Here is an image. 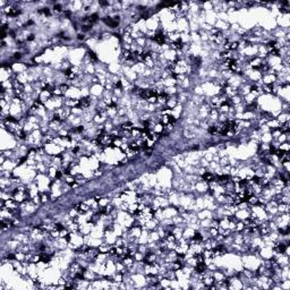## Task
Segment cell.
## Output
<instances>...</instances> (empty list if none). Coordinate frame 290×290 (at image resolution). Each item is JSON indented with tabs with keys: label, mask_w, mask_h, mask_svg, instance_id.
Here are the masks:
<instances>
[{
	"label": "cell",
	"mask_w": 290,
	"mask_h": 290,
	"mask_svg": "<svg viewBox=\"0 0 290 290\" xmlns=\"http://www.w3.org/2000/svg\"><path fill=\"white\" fill-rule=\"evenodd\" d=\"M75 211H77L78 213L84 214L90 211V206L87 204H85V203H79V204H77L76 206H75Z\"/></svg>",
	"instance_id": "obj_3"
},
{
	"label": "cell",
	"mask_w": 290,
	"mask_h": 290,
	"mask_svg": "<svg viewBox=\"0 0 290 290\" xmlns=\"http://www.w3.org/2000/svg\"><path fill=\"white\" fill-rule=\"evenodd\" d=\"M14 59L15 60H18V59H21L22 58V53H19V52H17V53H15L14 54V57H13Z\"/></svg>",
	"instance_id": "obj_11"
},
{
	"label": "cell",
	"mask_w": 290,
	"mask_h": 290,
	"mask_svg": "<svg viewBox=\"0 0 290 290\" xmlns=\"http://www.w3.org/2000/svg\"><path fill=\"white\" fill-rule=\"evenodd\" d=\"M203 179H204L206 183H213V181H215V177H214L211 172H205L204 175H203Z\"/></svg>",
	"instance_id": "obj_6"
},
{
	"label": "cell",
	"mask_w": 290,
	"mask_h": 290,
	"mask_svg": "<svg viewBox=\"0 0 290 290\" xmlns=\"http://www.w3.org/2000/svg\"><path fill=\"white\" fill-rule=\"evenodd\" d=\"M33 39H34V35H33V34H31V35L27 38V41H32Z\"/></svg>",
	"instance_id": "obj_13"
},
{
	"label": "cell",
	"mask_w": 290,
	"mask_h": 290,
	"mask_svg": "<svg viewBox=\"0 0 290 290\" xmlns=\"http://www.w3.org/2000/svg\"><path fill=\"white\" fill-rule=\"evenodd\" d=\"M193 240L195 241V243H197V244H199L203 240V237H202V235L201 234H198V232H196L195 234V236L193 237Z\"/></svg>",
	"instance_id": "obj_7"
},
{
	"label": "cell",
	"mask_w": 290,
	"mask_h": 290,
	"mask_svg": "<svg viewBox=\"0 0 290 290\" xmlns=\"http://www.w3.org/2000/svg\"><path fill=\"white\" fill-rule=\"evenodd\" d=\"M90 104H91V98H82L80 100L77 101L76 105L80 109H86L90 107Z\"/></svg>",
	"instance_id": "obj_2"
},
{
	"label": "cell",
	"mask_w": 290,
	"mask_h": 290,
	"mask_svg": "<svg viewBox=\"0 0 290 290\" xmlns=\"http://www.w3.org/2000/svg\"><path fill=\"white\" fill-rule=\"evenodd\" d=\"M53 9L56 10V12H60L62 8H61V6H60V5H56V6L53 7Z\"/></svg>",
	"instance_id": "obj_12"
},
{
	"label": "cell",
	"mask_w": 290,
	"mask_h": 290,
	"mask_svg": "<svg viewBox=\"0 0 290 290\" xmlns=\"http://www.w3.org/2000/svg\"><path fill=\"white\" fill-rule=\"evenodd\" d=\"M78 39H79V40H84V35L83 34H79V35H78Z\"/></svg>",
	"instance_id": "obj_14"
},
{
	"label": "cell",
	"mask_w": 290,
	"mask_h": 290,
	"mask_svg": "<svg viewBox=\"0 0 290 290\" xmlns=\"http://www.w3.org/2000/svg\"><path fill=\"white\" fill-rule=\"evenodd\" d=\"M103 22L107 24L109 27H112V28H115V27L118 26V24H119V17H116V18L104 17L103 18Z\"/></svg>",
	"instance_id": "obj_1"
},
{
	"label": "cell",
	"mask_w": 290,
	"mask_h": 290,
	"mask_svg": "<svg viewBox=\"0 0 290 290\" xmlns=\"http://www.w3.org/2000/svg\"><path fill=\"white\" fill-rule=\"evenodd\" d=\"M275 248H277V250H278L280 254H283L288 248V243H279L278 245L275 246Z\"/></svg>",
	"instance_id": "obj_5"
},
{
	"label": "cell",
	"mask_w": 290,
	"mask_h": 290,
	"mask_svg": "<svg viewBox=\"0 0 290 290\" xmlns=\"http://www.w3.org/2000/svg\"><path fill=\"white\" fill-rule=\"evenodd\" d=\"M209 133L212 134V135H214V134H218V133H219V127H216V126H212V127L209 128Z\"/></svg>",
	"instance_id": "obj_8"
},
{
	"label": "cell",
	"mask_w": 290,
	"mask_h": 290,
	"mask_svg": "<svg viewBox=\"0 0 290 290\" xmlns=\"http://www.w3.org/2000/svg\"><path fill=\"white\" fill-rule=\"evenodd\" d=\"M67 89H68V86L66 85V84H62V85H60V92H61V93H65V92L67 91Z\"/></svg>",
	"instance_id": "obj_10"
},
{
	"label": "cell",
	"mask_w": 290,
	"mask_h": 290,
	"mask_svg": "<svg viewBox=\"0 0 290 290\" xmlns=\"http://www.w3.org/2000/svg\"><path fill=\"white\" fill-rule=\"evenodd\" d=\"M154 41L159 43L160 45H162L164 42H166V35L163 34L162 32H158L155 35H154Z\"/></svg>",
	"instance_id": "obj_4"
},
{
	"label": "cell",
	"mask_w": 290,
	"mask_h": 290,
	"mask_svg": "<svg viewBox=\"0 0 290 290\" xmlns=\"http://www.w3.org/2000/svg\"><path fill=\"white\" fill-rule=\"evenodd\" d=\"M89 57L93 60H98V57L95 56V53L93 52V51H89Z\"/></svg>",
	"instance_id": "obj_9"
}]
</instances>
